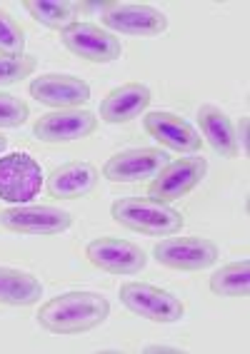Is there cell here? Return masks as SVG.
Segmentation results:
<instances>
[{"label":"cell","instance_id":"3957f363","mask_svg":"<svg viewBox=\"0 0 250 354\" xmlns=\"http://www.w3.org/2000/svg\"><path fill=\"white\" fill-rule=\"evenodd\" d=\"M118 297L133 315L145 317L158 324H175L186 315V307L173 292L145 285V282H125L118 292Z\"/></svg>","mask_w":250,"mask_h":354},{"label":"cell","instance_id":"7a4b0ae2","mask_svg":"<svg viewBox=\"0 0 250 354\" xmlns=\"http://www.w3.org/2000/svg\"><path fill=\"white\" fill-rule=\"evenodd\" d=\"M110 217L133 230V232L150 234V237H170L183 230V215L170 205L155 203L150 197H125L110 207Z\"/></svg>","mask_w":250,"mask_h":354},{"label":"cell","instance_id":"cb8c5ba5","mask_svg":"<svg viewBox=\"0 0 250 354\" xmlns=\"http://www.w3.org/2000/svg\"><path fill=\"white\" fill-rule=\"evenodd\" d=\"M148 354H178V347H166V344H153V347H145Z\"/></svg>","mask_w":250,"mask_h":354},{"label":"cell","instance_id":"6da1fadb","mask_svg":"<svg viewBox=\"0 0 250 354\" xmlns=\"http://www.w3.org/2000/svg\"><path fill=\"white\" fill-rule=\"evenodd\" d=\"M110 315V302L98 292H65L48 299L38 312V324L53 335H83L100 327Z\"/></svg>","mask_w":250,"mask_h":354},{"label":"cell","instance_id":"ac0fdd59","mask_svg":"<svg viewBox=\"0 0 250 354\" xmlns=\"http://www.w3.org/2000/svg\"><path fill=\"white\" fill-rule=\"evenodd\" d=\"M43 297L40 279L15 267H0V304L8 307H30Z\"/></svg>","mask_w":250,"mask_h":354},{"label":"cell","instance_id":"e0dca14e","mask_svg":"<svg viewBox=\"0 0 250 354\" xmlns=\"http://www.w3.org/2000/svg\"><path fill=\"white\" fill-rule=\"evenodd\" d=\"M200 130L211 142V147L218 152L220 158H235L238 155V135L231 118L218 108V105H200L198 108Z\"/></svg>","mask_w":250,"mask_h":354},{"label":"cell","instance_id":"7c38bea8","mask_svg":"<svg viewBox=\"0 0 250 354\" xmlns=\"http://www.w3.org/2000/svg\"><path fill=\"white\" fill-rule=\"evenodd\" d=\"M168 162V155L158 147H133V150H123L103 165V177L110 183H143V180H153L161 167Z\"/></svg>","mask_w":250,"mask_h":354},{"label":"cell","instance_id":"2e32d148","mask_svg":"<svg viewBox=\"0 0 250 354\" xmlns=\"http://www.w3.org/2000/svg\"><path fill=\"white\" fill-rule=\"evenodd\" d=\"M153 100V93L143 82H125L120 88L110 90L108 97L100 102V120L110 125H123V122L135 120L143 115Z\"/></svg>","mask_w":250,"mask_h":354},{"label":"cell","instance_id":"5b68a950","mask_svg":"<svg viewBox=\"0 0 250 354\" xmlns=\"http://www.w3.org/2000/svg\"><path fill=\"white\" fill-rule=\"evenodd\" d=\"M73 215L53 205H13L0 212V227L15 234L51 237L71 230Z\"/></svg>","mask_w":250,"mask_h":354},{"label":"cell","instance_id":"d6986e66","mask_svg":"<svg viewBox=\"0 0 250 354\" xmlns=\"http://www.w3.org/2000/svg\"><path fill=\"white\" fill-rule=\"evenodd\" d=\"M26 10L33 20H38L40 26L51 30L63 32L65 28L78 23V3L73 0H28Z\"/></svg>","mask_w":250,"mask_h":354},{"label":"cell","instance_id":"d4e9b609","mask_svg":"<svg viewBox=\"0 0 250 354\" xmlns=\"http://www.w3.org/2000/svg\"><path fill=\"white\" fill-rule=\"evenodd\" d=\"M248 118H243L240 120V145H243V150L248 152V147H250V140H248Z\"/></svg>","mask_w":250,"mask_h":354},{"label":"cell","instance_id":"484cf974","mask_svg":"<svg viewBox=\"0 0 250 354\" xmlns=\"http://www.w3.org/2000/svg\"><path fill=\"white\" fill-rule=\"evenodd\" d=\"M8 147V138L3 133H0V155H3V150Z\"/></svg>","mask_w":250,"mask_h":354},{"label":"cell","instance_id":"5bb4252c","mask_svg":"<svg viewBox=\"0 0 250 354\" xmlns=\"http://www.w3.org/2000/svg\"><path fill=\"white\" fill-rule=\"evenodd\" d=\"M143 127L153 140H158L163 147L175 152H198L203 145V138L198 130L180 115L168 113V110H155L143 118Z\"/></svg>","mask_w":250,"mask_h":354},{"label":"cell","instance_id":"8fae6325","mask_svg":"<svg viewBox=\"0 0 250 354\" xmlns=\"http://www.w3.org/2000/svg\"><path fill=\"white\" fill-rule=\"evenodd\" d=\"M98 130V118L90 110L71 108V110H55V113L43 115L35 125L33 135L40 142L48 145H60V142H75V140L90 138Z\"/></svg>","mask_w":250,"mask_h":354},{"label":"cell","instance_id":"4fadbf2b","mask_svg":"<svg viewBox=\"0 0 250 354\" xmlns=\"http://www.w3.org/2000/svg\"><path fill=\"white\" fill-rule=\"evenodd\" d=\"M30 95L48 108L71 110L80 108L90 100V85L75 75H60V73H48L30 82Z\"/></svg>","mask_w":250,"mask_h":354},{"label":"cell","instance_id":"ba28073f","mask_svg":"<svg viewBox=\"0 0 250 354\" xmlns=\"http://www.w3.org/2000/svg\"><path fill=\"white\" fill-rule=\"evenodd\" d=\"M85 257L93 267L110 274H138L148 265V257L141 247L120 237H98L88 242Z\"/></svg>","mask_w":250,"mask_h":354},{"label":"cell","instance_id":"603a6c76","mask_svg":"<svg viewBox=\"0 0 250 354\" xmlns=\"http://www.w3.org/2000/svg\"><path fill=\"white\" fill-rule=\"evenodd\" d=\"M28 118H30V108H28L26 100L8 95V93H0V130L20 127Z\"/></svg>","mask_w":250,"mask_h":354},{"label":"cell","instance_id":"52a82bcc","mask_svg":"<svg viewBox=\"0 0 250 354\" xmlns=\"http://www.w3.org/2000/svg\"><path fill=\"white\" fill-rule=\"evenodd\" d=\"M206 172V158H183L166 162L161 167V172L148 185V197L155 200V203L170 205L175 200H180L183 195H188L190 190H195L203 183Z\"/></svg>","mask_w":250,"mask_h":354},{"label":"cell","instance_id":"277c9868","mask_svg":"<svg viewBox=\"0 0 250 354\" xmlns=\"http://www.w3.org/2000/svg\"><path fill=\"white\" fill-rule=\"evenodd\" d=\"M43 167L28 152H10L0 158V200L28 205L43 187Z\"/></svg>","mask_w":250,"mask_h":354},{"label":"cell","instance_id":"8992f818","mask_svg":"<svg viewBox=\"0 0 250 354\" xmlns=\"http://www.w3.org/2000/svg\"><path fill=\"white\" fill-rule=\"evenodd\" d=\"M158 265L180 270V272H200L218 262V245L206 237H166L153 247Z\"/></svg>","mask_w":250,"mask_h":354},{"label":"cell","instance_id":"ffe728a7","mask_svg":"<svg viewBox=\"0 0 250 354\" xmlns=\"http://www.w3.org/2000/svg\"><path fill=\"white\" fill-rule=\"evenodd\" d=\"M211 292L220 297H248L250 295V259L231 262L211 277Z\"/></svg>","mask_w":250,"mask_h":354},{"label":"cell","instance_id":"30bf717a","mask_svg":"<svg viewBox=\"0 0 250 354\" xmlns=\"http://www.w3.org/2000/svg\"><path fill=\"white\" fill-rule=\"evenodd\" d=\"M103 26L108 32L135 35V38H153L168 30V18L153 6L141 3H113L103 10Z\"/></svg>","mask_w":250,"mask_h":354},{"label":"cell","instance_id":"7402d4cb","mask_svg":"<svg viewBox=\"0 0 250 354\" xmlns=\"http://www.w3.org/2000/svg\"><path fill=\"white\" fill-rule=\"evenodd\" d=\"M26 53V32L13 15L0 10V55H23Z\"/></svg>","mask_w":250,"mask_h":354},{"label":"cell","instance_id":"44dd1931","mask_svg":"<svg viewBox=\"0 0 250 354\" xmlns=\"http://www.w3.org/2000/svg\"><path fill=\"white\" fill-rule=\"evenodd\" d=\"M38 70V57L35 55H0V88L6 85H18L20 80L30 77Z\"/></svg>","mask_w":250,"mask_h":354},{"label":"cell","instance_id":"9c48e42d","mask_svg":"<svg viewBox=\"0 0 250 354\" xmlns=\"http://www.w3.org/2000/svg\"><path fill=\"white\" fill-rule=\"evenodd\" d=\"M60 40L73 55L88 63H113L123 53L120 40L96 23H73L60 32Z\"/></svg>","mask_w":250,"mask_h":354},{"label":"cell","instance_id":"9a60e30c","mask_svg":"<svg viewBox=\"0 0 250 354\" xmlns=\"http://www.w3.org/2000/svg\"><path fill=\"white\" fill-rule=\"evenodd\" d=\"M98 170L96 165L83 162H65L48 175L45 180V190L55 200H78V197H88L98 185Z\"/></svg>","mask_w":250,"mask_h":354}]
</instances>
